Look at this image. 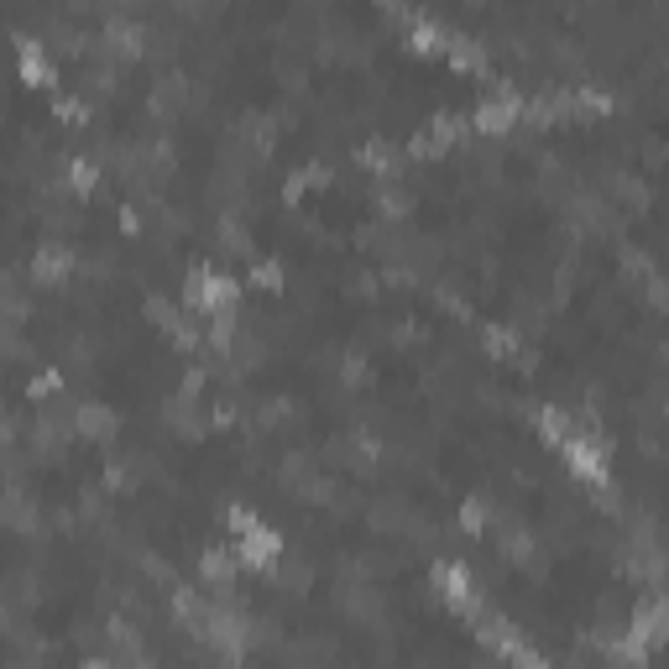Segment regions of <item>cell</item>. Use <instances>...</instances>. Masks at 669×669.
<instances>
[{
  "label": "cell",
  "mask_w": 669,
  "mask_h": 669,
  "mask_svg": "<svg viewBox=\"0 0 669 669\" xmlns=\"http://www.w3.org/2000/svg\"><path fill=\"white\" fill-rule=\"evenodd\" d=\"M236 298H241V288L230 283L225 272H210V267H194L189 283H183V304H189L194 314H210V319L236 314Z\"/></svg>",
  "instance_id": "1"
},
{
  "label": "cell",
  "mask_w": 669,
  "mask_h": 669,
  "mask_svg": "<svg viewBox=\"0 0 669 669\" xmlns=\"http://www.w3.org/2000/svg\"><path fill=\"white\" fill-rule=\"evenodd\" d=\"M74 429L84 434V440H110V434L121 429V419H115V408H105V403H84L74 413Z\"/></svg>",
  "instance_id": "8"
},
{
  "label": "cell",
  "mask_w": 669,
  "mask_h": 669,
  "mask_svg": "<svg viewBox=\"0 0 669 669\" xmlns=\"http://www.w3.org/2000/svg\"><path fill=\"white\" fill-rule=\"evenodd\" d=\"M105 42H110V53H115V58H136V53H142V42H147V32L136 27V21H126L121 11H115V16L105 21Z\"/></svg>",
  "instance_id": "7"
},
{
  "label": "cell",
  "mask_w": 669,
  "mask_h": 669,
  "mask_svg": "<svg viewBox=\"0 0 669 669\" xmlns=\"http://www.w3.org/2000/svg\"><path fill=\"white\" fill-rule=\"evenodd\" d=\"M445 48H450V68H460V74H487V48L476 37H445Z\"/></svg>",
  "instance_id": "9"
},
{
  "label": "cell",
  "mask_w": 669,
  "mask_h": 669,
  "mask_svg": "<svg viewBox=\"0 0 669 669\" xmlns=\"http://www.w3.org/2000/svg\"><path fill=\"white\" fill-rule=\"evenodd\" d=\"M236 560L246 570H272V565L283 560V534H272L267 523H251L246 534L236 539Z\"/></svg>",
  "instance_id": "3"
},
{
  "label": "cell",
  "mask_w": 669,
  "mask_h": 669,
  "mask_svg": "<svg viewBox=\"0 0 669 669\" xmlns=\"http://www.w3.org/2000/svg\"><path fill=\"white\" fill-rule=\"evenodd\" d=\"M361 163L372 168V173H392V147L387 142H366L361 147Z\"/></svg>",
  "instance_id": "16"
},
{
  "label": "cell",
  "mask_w": 669,
  "mask_h": 669,
  "mask_svg": "<svg viewBox=\"0 0 669 669\" xmlns=\"http://www.w3.org/2000/svg\"><path fill=\"white\" fill-rule=\"evenodd\" d=\"M16 53H21V79H27V84H37V89L58 84V68H53L48 48H42V37L21 32V37H16Z\"/></svg>",
  "instance_id": "6"
},
{
  "label": "cell",
  "mask_w": 669,
  "mask_h": 669,
  "mask_svg": "<svg viewBox=\"0 0 669 669\" xmlns=\"http://www.w3.org/2000/svg\"><path fill=\"white\" fill-rule=\"evenodd\" d=\"M434 586H440V596H445L455 612H476V581H471L466 565L440 560V565H434Z\"/></svg>",
  "instance_id": "5"
},
{
  "label": "cell",
  "mask_w": 669,
  "mask_h": 669,
  "mask_svg": "<svg viewBox=\"0 0 669 669\" xmlns=\"http://www.w3.org/2000/svg\"><path fill=\"white\" fill-rule=\"evenodd\" d=\"M27 392H32V398H48V392H58V372H37L27 382Z\"/></svg>",
  "instance_id": "19"
},
{
  "label": "cell",
  "mask_w": 669,
  "mask_h": 669,
  "mask_svg": "<svg viewBox=\"0 0 669 669\" xmlns=\"http://www.w3.org/2000/svg\"><path fill=\"white\" fill-rule=\"evenodd\" d=\"M251 288L278 293V288H283V267H278V262H251Z\"/></svg>",
  "instance_id": "15"
},
{
  "label": "cell",
  "mask_w": 669,
  "mask_h": 669,
  "mask_svg": "<svg viewBox=\"0 0 669 669\" xmlns=\"http://www.w3.org/2000/svg\"><path fill=\"white\" fill-rule=\"evenodd\" d=\"M643 649H649V643H659V633H664V607L659 602H643L638 612H633V628H628Z\"/></svg>",
  "instance_id": "12"
},
{
  "label": "cell",
  "mask_w": 669,
  "mask_h": 669,
  "mask_svg": "<svg viewBox=\"0 0 669 669\" xmlns=\"http://www.w3.org/2000/svg\"><path fill=\"white\" fill-rule=\"evenodd\" d=\"M534 419H539L534 429L544 434L549 445H565V434H570V413H565V408H539Z\"/></svg>",
  "instance_id": "13"
},
{
  "label": "cell",
  "mask_w": 669,
  "mask_h": 669,
  "mask_svg": "<svg viewBox=\"0 0 669 669\" xmlns=\"http://www.w3.org/2000/svg\"><path fill=\"white\" fill-rule=\"evenodd\" d=\"M565 460L581 481H607V445L596 434H565Z\"/></svg>",
  "instance_id": "4"
},
{
  "label": "cell",
  "mask_w": 669,
  "mask_h": 669,
  "mask_svg": "<svg viewBox=\"0 0 669 669\" xmlns=\"http://www.w3.org/2000/svg\"><path fill=\"white\" fill-rule=\"evenodd\" d=\"M58 115H63V121H89V100L84 95H63L58 100Z\"/></svg>",
  "instance_id": "18"
},
{
  "label": "cell",
  "mask_w": 669,
  "mask_h": 669,
  "mask_svg": "<svg viewBox=\"0 0 669 669\" xmlns=\"http://www.w3.org/2000/svg\"><path fill=\"white\" fill-rule=\"evenodd\" d=\"M32 272H37V283H63L68 272H74V251H68V246H42Z\"/></svg>",
  "instance_id": "10"
},
{
  "label": "cell",
  "mask_w": 669,
  "mask_h": 669,
  "mask_svg": "<svg viewBox=\"0 0 669 669\" xmlns=\"http://www.w3.org/2000/svg\"><path fill=\"white\" fill-rule=\"evenodd\" d=\"M84 669H115V664H110V659H89Z\"/></svg>",
  "instance_id": "21"
},
{
  "label": "cell",
  "mask_w": 669,
  "mask_h": 669,
  "mask_svg": "<svg viewBox=\"0 0 669 669\" xmlns=\"http://www.w3.org/2000/svg\"><path fill=\"white\" fill-rule=\"evenodd\" d=\"M518 115H523V95H518V89L502 79V84L492 89V95L476 105V115H471V121H476V131L502 136V131H513V126H518Z\"/></svg>",
  "instance_id": "2"
},
{
  "label": "cell",
  "mask_w": 669,
  "mask_h": 669,
  "mask_svg": "<svg viewBox=\"0 0 669 669\" xmlns=\"http://www.w3.org/2000/svg\"><path fill=\"white\" fill-rule=\"evenodd\" d=\"M95 163H89V157H74V163H68V189H74V194H89V189H95Z\"/></svg>",
  "instance_id": "14"
},
{
  "label": "cell",
  "mask_w": 669,
  "mask_h": 669,
  "mask_svg": "<svg viewBox=\"0 0 669 669\" xmlns=\"http://www.w3.org/2000/svg\"><path fill=\"white\" fill-rule=\"evenodd\" d=\"M487 351H492V356H513V351H518L513 330H497V325H492V330H487Z\"/></svg>",
  "instance_id": "17"
},
{
  "label": "cell",
  "mask_w": 669,
  "mask_h": 669,
  "mask_svg": "<svg viewBox=\"0 0 669 669\" xmlns=\"http://www.w3.org/2000/svg\"><path fill=\"white\" fill-rule=\"evenodd\" d=\"M460 518H466V528H481V523H487V507H481V497H471V502H466V513H460Z\"/></svg>",
  "instance_id": "20"
},
{
  "label": "cell",
  "mask_w": 669,
  "mask_h": 669,
  "mask_svg": "<svg viewBox=\"0 0 669 669\" xmlns=\"http://www.w3.org/2000/svg\"><path fill=\"white\" fill-rule=\"evenodd\" d=\"M199 575H204V581H215V586H230V575H236V555L220 549V544H210L199 555Z\"/></svg>",
  "instance_id": "11"
}]
</instances>
